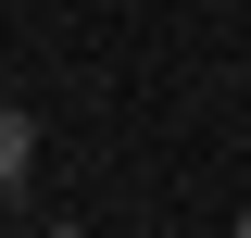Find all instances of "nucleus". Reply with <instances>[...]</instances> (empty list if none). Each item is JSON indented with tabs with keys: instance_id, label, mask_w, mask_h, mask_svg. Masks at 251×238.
Instances as JSON below:
<instances>
[{
	"instance_id": "f257e3e1",
	"label": "nucleus",
	"mask_w": 251,
	"mask_h": 238,
	"mask_svg": "<svg viewBox=\"0 0 251 238\" xmlns=\"http://www.w3.org/2000/svg\"><path fill=\"white\" fill-rule=\"evenodd\" d=\"M38 176V113H0V201H25Z\"/></svg>"
},
{
	"instance_id": "f03ea898",
	"label": "nucleus",
	"mask_w": 251,
	"mask_h": 238,
	"mask_svg": "<svg viewBox=\"0 0 251 238\" xmlns=\"http://www.w3.org/2000/svg\"><path fill=\"white\" fill-rule=\"evenodd\" d=\"M38 238H88V226H38Z\"/></svg>"
},
{
	"instance_id": "7ed1b4c3",
	"label": "nucleus",
	"mask_w": 251,
	"mask_h": 238,
	"mask_svg": "<svg viewBox=\"0 0 251 238\" xmlns=\"http://www.w3.org/2000/svg\"><path fill=\"white\" fill-rule=\"evenodd\" d=\"M226 238H251V213H239V226H226Z\"/></svg>"
}]
</instances>
